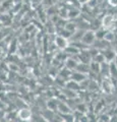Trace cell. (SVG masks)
Here are the masks:
<instances>
[{
	"mask_svg": "<svg viewBox=\"0 0 117 122\" xmlns=\"http://www.w3.org/2000/svg\"><path fill=\"white\" fill-rule=\"evenodd\" d=\"M103 37H104V40H106L108 42H111V41L114 40V35H113V33H111V32H108L106 34H104Z\"/></svg>",
	"mask_w": 117,
	"mask_h": 122,
	"instance_id": "52a82bcc",
	"label": "cell"
},
{
	"mask_svg": "<svg viewBox=\"0 0 117 122\" xmlns=\"http://www.w3.org/2000/svg\"><path fill=\"white\" fill-rule=\"evenodd\" d=\"M112 6H117V0H108Z\"/></svg>",
	"mask_w": 117,
	"mask_h": 122,
	"instance_id": "8fae6325",
	"label": "cell"
},
{
	"mask_svg": "<svg viewBox=\"0 0 117 122\" xmlns=\"http://www.w3.org/2000/svg\"><path fill=\"white\" fill-rule=\"evenodd\" d=\"M116 52H117V50H116Z\"/></svg>",
	"mask_w": 117,
	"mask_h": 122,
	"instance_id": "5bb4252c",
	"label": "cell"
},
{
	"mask_svg": "<svg viewBox=\"0 0 117 122\" xmlns=\"http://www.w3.org/2000/svg\"><path fill=\"white\" fill-rule=\"evenodd\" d=\"M18 116L22 120H30L32 117V113L29 109H21L18 112Z\"/></svg>",
	"mask_w": 117,
	"mask_h": 122,
	"instance_id": "7a4b0ae2",
	"label": "cell"
},
{
	"mask_svg": "<svg viewBox=\"0 0 117 122\" xmlns=\"http://www.w3.org/2000/svg\"><path fill=\"white\" fill-rule=\"evenodd\" d=\"M78 2H80V3H81V4H85V3L89 2V0H78Z\"/></svg>",
	"mask_w": 117,
	"mask_h": 122,
	"instance_id": "7c38bea8",
	"label": "cell"
},
{
	"mask_svg": "<svg viewBox=\"0 0 117 122\" xmlns=\"http://www.w3.org/2000/svg\"><path fill=\"white\" fill-rule=\"evenodd\" d=\"M112 20H113V17L111 16V15H106L103 20V25L105 26H109L112 24Z\"/></svg>",
	"mask_w": 117,
	"mask_h": 122,
	"instance_id": "8992f818",
	"label": "cell"
},
{
	"mask_svg": "<svg viewBox=\"0 0 117 122\" xmlns=\"http://www.w3.org/2000/svg\"><path fill=\"white\" fill-rule=\"evenodd\" d=\"M95 39H96V35H95V33L94 32H92V30H88V32H86L81 37L82 43H85L86 45L92 44L93 42L95 41Z\"/></svg>",
	"mask_w": 117,
	"mask_h": 122,
	"instance_id": "6da1fadb",
	"label": "cell"
},
{
	"mask_svg": "<svg viewBox=\"0 0 117 122\" xmlns=\"http://www.w3.org/2000/svg\"><path fill=\"white\" fill-rule=\"evenodd\" d=\"M65 30H67L68 32H70V33H73L74 30H75V25L74 24H67L66 25H65Z\"/></svg>",
	"mask_w": 117,
	"mask_h": 122,
	"instance_id": "ba28073f",
	"label": "cell"
},
{
	"mask_svg": "<svg viewBox=\"0 0 117 122\" xmlns=\"http://www.w3.org/2000/svg\"><path fill=\"white\" fill-rule=\"evenodd\" d=\"M67 86H68L69 89H78V87H80V86H77L76 81H73V82H72V81L68 82V83H67Z\"/></svg>",
	"mask_w": 117,
	"mask_h": 122,
	"instance_id": "30bf717a",
	"label": "cell"
},
{
	"mask_svg": "<svg viewBox=\"0 0 117 122\" xmlns=\"http://www.w3.org/2000/svg\"><path fill=\"white\" fill-rule=\"evenodd\" d=\"M56 45L58 46L59 48H61V49H64V48H66L67 47V41H66V38H64L62 36H59L56 38Z\"/></svg>",
	"mask_w": 117,
	"mask_h": 122,
	"instance_id": "3957f363",
	"label": "cell"
},
{
	"mask_svg": "<svg viewBox=\"0 0 117 122\" xmlns=\"http://www.w3.org/2000/svg\"><path fill=\"white\" fill-rule=\"evenodd\" d=\"M115 53L113 52V51H106L105 52V54H104V57H105V59L106 60H112V59H114L115 58Z\"/></svg>",
	"mask_w": 117,
	"mask_h": 122,
	"instance_id": "5b68a950",
	"label": "cell"
},
{
	"mask_svg": "<svg viewBox=\"0 0 117 122\" xmlns=\"http://www.w3.org/2000/svg\"><path fill=\"white\" fill-rule=\"evenodd\" d=\"M72 79L74 81H76V82L82 81H85V79H86V76L82 73H81V72H77V73H74L72 75Z\"/></svg>",
	"mask_w": 117,
	"mask_h": 122,
	"instance_id": "277c9868",
	"label": "cell"
},
{
	"mask_svg": "<svg viewBox=\"0 0 117 122\" xmlns=\"http://www.w3.org/2000/svg\"><path fill=\"white\" fill-rule=\"evenodd\" d=\"M76 65L77 64L75 63L74 60H71V59L67 60V66H68L69 68H74V67H76Z\"/></svg>",
	"mask_w": 117,
	"mask_h": 122,
	"instance_id": "9c48e42d",
	"label": "cell"
},
{
	"mask_svg": "<svg viewBox=\"0 0 117 122\" xmlns=\"http://www.w3.org/2000/svg\"><path fill=\"white\" fill-rule=\"evenodd\" d=\"M115 65H116V67H117V56H115Z\"/></svg>",
	"mask_w": 117,
	"mask_h": 122,
	"instance_id": "4fadbf2b",
	"label": "cell"
}]
</instances>
